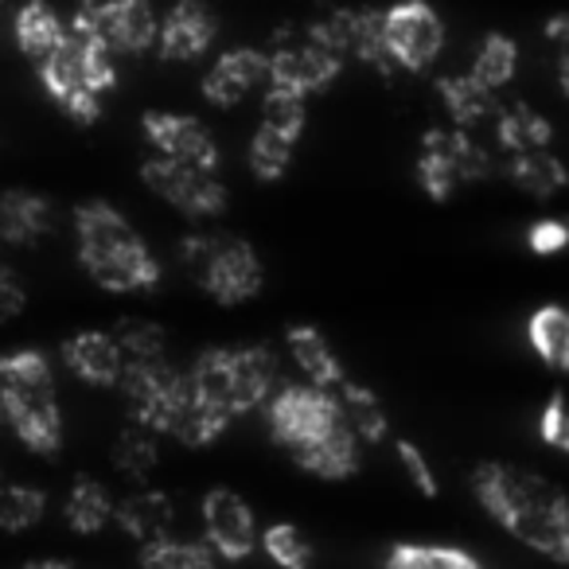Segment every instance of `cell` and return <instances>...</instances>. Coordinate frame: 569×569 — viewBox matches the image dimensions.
<instances>
[{
	"label": "cell",
	"mask_w": 569,
	"mask_h": 569,
	"mask_svg": "<svg viewBox=\"0 0 569 569\" xmlns=\"http://www.w3.org/2000/svg\"><path fill=\"white\" fill-rule=\"evenodd\" d=\"M472 491L488 519L515 542L553 566H569V496L546 476L503 460H483L472 472Z\"/></svg>",
	"instance_id": "1"
},
{
	"label": "cell",
	"mask_w": 569,
	"mask_h": 569,
	"mask_svg": "<svg viewBox=\"0 0 569 569\" xmlns=\"http://www.w3.org/2000/svg\"><path fill=\"white\" fill-rule=\"evenodd\" d=\"M74 253L82 273L106 293H152L160 284L157 253L110 199H87L74 207Z\"/></svg>",
	"instance_id": "2"
},
{
	"label": "cell",
	"mask_w": 569,
	"mask_h": 569,
	"mask_svg": "<svg viewBox=\"0 0 569 569\" xmlns=\"http://www.w3.org/2000/svg\"><path fill=\"white\" fill-rule=\"evenodd\" d=\"M36 79L71 121L94 126L102 118V98L118 87V56L106 48L82 0L74 17L67 20L63 48L36 67Z\"/></svg>",
	"instance_id": "3"
},
{
	"label": "cell",
	"mask_w": 569,
	"mask_h": 569,
	"mask_svg": "<svg viewBox=\"0 0 569 569\" xmlns=\"http://www.w3.org/2000/svg\"><path fill=\"white\" fill-rule=\"evenodd\" d=\"M0 429H9L36 457H59L63 449L56 371L43 351L17 348L0 356Z\"/></svg>",
	"instance_id": "4"
},
{
	"label": "cell",
	"mask_w": 569,
	"mask_h": 569,
	"mask_svg": "<svg viewBox=\"0 0 569 569\" xmlns=\"http://www.w3.org/2000/svg\"><path fill=\"white\" fill-rule=\"evenodd\" d=\"M191 390L227 413L230 421L253 410H266L273 390L281 387V363L266 343H242V348H203L188 371Z\"/></svg>",
	"instance_id": "5"
},
{
	"label": "cell",
	"mask_w": 569,
	"mask_h": 569,
	"mask_svg": "<svg viewBox=\"0 0 569 569\" xmlns=\"http://www.w3.org/2000/svg\"><path fill=\"white\" fill-rule=\"evenodd\" d=\"M180 261L196 284L222 309L253 301L266 284V266L261 253L246 238L219 234V230H196L180 242Z\"/></svg>",
	"instance_id": "6"
},
{
	"label": "cell",
	"mask_w": 569,
	"mask_h": 569,
	"mask_svg": "<svg viewBox=\"0 0 569 569\" xmlns=\"http://www.w3.org/2000/svg\"><path fill=\"white\" fill-rule=\"evenodd\" d=\"M413 176H418L421 191L433 203H449L457 196V188L465 183H483L496 176V160L480 141L468 137V129H426L421 133V152L413 160Z\"/></svg>",
	"instance_id": "7"
},
{
	"label": "cell",
	"mask_w": 569,
	"mask_h": 569,
	"mask_svg": "<svg viewBox=\"0 0 569 569\" xmlns=\"http://www.w3.org/2000/svg\"><path fill=\"white\" fill-rule=\"evenodd\" d=\"M118 390L129 406V421L157 437H172L191 402L188 371L168 359H129Z\"/></svg>",
	"instance_id": "8"
},
{
	"label": "cell",
	"mask_w": 569,
	"mask_h": 569,
	"mask_svg": "<svg viewBox=\"0 0 569 569\" xmlns=\"http://www.w3.org/2000/svg\"><path fill=\"white\" fill-rule=\"evenodd\" d=\"M266 426L273 445L297 457L343 426L340 398L336 390H320L312 382H281L266 402Z\"/></svg>",
	"instance_id": "9"
},
{
	"label": "cell",
	"mask_w": 569,
	"mask_h": 569,
	"mask_svg": "<svg viewBox=\"0 0 569 569\" xmlns=\"http://www.w3.org/2000/svg\"><path fill=\"white\" fill-rule=\"evenodd\" d=\"M266 59H269L266 87L293 90V94H301V98L325 94L328 87H336L343 74V63H348V59L336 56L328 43H320L309 24H301V28L293 24V28H284V32H277Z\"/></svg>",
	"instance_id": "10"
},
{
	"label": "cell",
	"mask_w": 569,
	"mask_h": 569,
	"mask_svg": "<svg viewBox=\"0 0 569 569\" xmlns=\"http://www.w3.org/2000/svg\"><path fill=\"white\" fill-rule=\"evenodd\" d=\"M382 48L395 71L426 74L445 51V20L429 0H395L382 9Z\"/></svg>",
	"instance_id": "11"
},
{
	"label": "cell",
	"mask_w": 569,
	"mask_h": 569,
	"mask_svg": "<svg viewBox=\"0 0 569 569\" xmlns=\"http://www.w3.org/2000/svg\"><path fill=\"white\" fill-rule=\"evenodd\" d=\"M141 183L152 196L164 199L168 207L188 214V219H214V214H222L230 203L227 183L219 180V172L176 164V160H164V157L141 160Z\"/></svg>",
	"instance_id": "12"
},
{
	"label": "cell",
	"mask_w": 569,
	"mask_h": 569,
	"mask_svg": "<svg viewBox=\"0 0 569 569\" xmlns=\"http://www.w3.org/2000/svg\"><path fill=\"white\" fill-rule=\"evenodd\" d=\"M141 133L149 141L152 157L176 160V164L203 168V172H219L222 149L214 141V133L191 113H172V110H144L141 113Z\"/></svg>",
	"instance_id": "13"
},
{
	"label": "cell",
	"mask_w": 569,
	"mask_h": 569,
	"mask_svg": "<svg viewBox=\"0 0 569 569\" xmlns=\"http://www.w3.org/2000/svg\"><path fill=\"white\" fill-rule=\"evenodd\" d=\"M312 36L320 43L336 51L343 59H359L363 67L379 71L382 79L395 74L387 48H382V9H367V4H348V9H336L332 17L312 20Z\"/></svg>",
	"instance_id": "14"
},
{
	"label": "cell",
	"mask_w": 569,
	"mask_h": 569,
	"mask_svg": "<svg viewBox=\"0 0 569 569\" xmlns=\"http://www.w3.org/2000/svg\"><path fill=\"white\" fill-rule=\"evenodd\" d=\"M199 522H203V542L211 546V553L219 561H246L258 550V515L246 503L238 491L230 488H211L199 503Z\"/></svg>",
	"instance_id": "15"
},
{
	"label": "cell",
	"mask_w": 569,
	"mask_h": 569,
	"mask_svg": "<svg viewBox=\"0 0 569 569\" xmlns=\"http://www.w3.org/2000/svg\"><path fill=\"white\" fill-rule=\"evenodd\" d=\"M98 36L113 56H144L160 40V17L152 0H82Z\"/></svg>",
	"instance_id": "16"
},
{
	"label": "cell",
	"mask_w": 569,
	"mask_h": 569,
	"mask_svg": "<svg viewBox=\"0 0 569 569\" xmlns=\"http://www.w3.org/2000/svg\"><path fill=\"white\" fill-rule=\"evenodd\" d=\"M219 40V20L207 9V0H172L160 17L157 56L164 63H196Z\"/></svg>",
	"instance_id": "17"
},
{
	"label": "cell",
	"mask_w": 569,
	"mask_h": 569,
	"mask_svg": "<svg viewBox=\"0 0 569 569\" xmlns=\"http://www.w3.org/2000/svg\"><path fill=\"white\" fill-rule=\"evenodd\" d=\"M261 82H269L266 51L230 48V51H222L211 67H207L199 90H203L207 106H214V110H234V106L246 102V98H250Z\"/></svg>",
	"instance_id": "18"
},
{
	"label": "cell",
	"mask_w": 569,
	"mask_h": 569,
	"mask_svg": "<svg viewBox=\"0 0 569 569\" xmlns=\"http://www.w3.org/2000/svg\"><path fill=\"white\" fill-rule=\"evenodd\" d=\"M63 363L74 379L98 390H113L126 371V356H121L118 340L102 328H82L71 340H63Z\"/></svg>",
	"instance_id": "19"
},
{
	"label": "cell",
	"mask_w": 569,
	"mask_h": 569,
	"mask_svg": "<svg viewBox=\"0 0 569 569\" xmlns=\"http://www.w3.org/2000/svg\"><path fill=\"white\" fill-rule=\"evenodd\" d=\"M56 230V203L40 191L9 188L0 191V246L28 250Z\"/></svg>",
	"instance_id": "20"
},
{
	"label": "cell",
	"mask_w": 569,
	"mask_h": 569,
	"mask_svg": "<svg viewBox=\"0 0 569 569\" xmlns=\"http://www.w3.org/2000/svg\"><path fill=\"white\" fill-rule=\"evenodd\" d=\"M172 522H176L172 496L160 488H149V483L129 491V496L118 499V507H113V527H118L126 538H133L137 546H149V542L168 538L172 535Z\"/></svg>",
	"instance_id": "21"
},
{
	"label": "cell",
	"mask_w": 569,
	"mask_h": 569,
	"mask_svg": "<svg viewBox=\"0 0 569 569\" xmlns=\"http://www.w3.org/2000/svg\"><path fill=\"white\" fill-rule=\"evenodd\" d=\"M284 351L293 359V367L305 375V382L320 390H336L348 382V367L336 356L332 340L320 332L317 325H293L284 332Z\"/></svg>",
	"instance_id": "22"
},
{
	"label": "cell",
	"mask_w": 569,
	"mask_h": 569,
	"mask_svg": "<svg viewBox=\"0 0 569 569\" xmlns=\"http://www.w3.org/2000/svg\"><path fill=\"white\" fill-rule=\"evenodd\" d=\"M12 40H17L20 56L32 59V67H40L48 56H56L67 40V20L56 12V4L48 0H24L20 12L12 17Z\"/></svg>",
	"instance_id": "23"
},
{
	"label": "cell",
	"mask_w": 569,
	"mask_h": 569,
	"mask_svg": "<svg viewBox=\"0 0 569 569\" xmlns=\"http://www.w3.org/2000/svg\"><path fill=\"white\" fill-rule=\"evenodd\" d=\"M293 465L301 472L317 476V480H351L363 468V441L351 433V426L343 421L340 429L325 437V441L309 445L305 452H297Z\"/></svg>",
	"instance_id": "24"
},
{
	"label": "cell",
	"mask_w": 569,
	"mask_h": 569,
	"mask_svg": "<svg viewBox=\"0 0 569 569\" xmlns=\"http://www.w3.org/2000/svg\"><path fill=\"white\" fill-rule=\"evenodd\" d=\"M503 176L511 180L515 191L530 199H553L569 188V168L558 152L538 149V152H519V157L503 160Z\"/></svg>",
	"instance_id": "25"
},
{
	"label": "cell",
	"mask_w": 569,
	"mask_h": 569,
	"mask_svg": "<svg viewBox=\"0 0 569 569\" xmlns=\"http://www.w3.org/2000/svg\"><path fill=\"white\" fill-rule=\"evenodd\" d=\"M496 141L507 157H519V152H538L553 144V126L546 113H538L527 102H507L496 110Z\"/></svg>",
	"instance_id": "26"
},
{
	"label": "cell",
	"mask_w": 569,
	"mask_h": 569,
	"mask_svg": "<svg viewBox=\"0 0 569 569\" xmlns=\"http://www.w3.org/2000/svg\"><path fill=\"white\" fill-rule=\"evenodd\" d=\"M437 98H441L445 113H449V121L457 129H476L480 121L496 118L499 110V98L488 87H480L468 71L437 79Z\"/></svg>",
	"instance_id": "27"
},
{
	"label": "cell",
	"mask_w": 569,
	"mask_h": 569,
	"mask_svg": "<svg viewBox=\"0 0 569 569\" xmlns=\"http://www.w3.org/2000/svg\"><path fill=\"white\" fill-rule=\"evenodd\" d=\"M113 507H118V499L110 496V488L102 480L74 476L71 491L63 499V522L74 535H102L113 522Z\"/></svg>",
	"instance_id": "28"
},
{
	"label": "cell",
	"mask_w": 569,
	"mask_h": 569,
	"mask_svg": "<svg viewBox=\"0 0 569 569\" xmlns=\"http://www.w3.org/2000/svg\"><path fill=\"white\" fill-rule=\"evenodd\" d=\"M336 398H340V410H343V421L351 426V433L359 437L363 445H382L390 437V418H387V406L382 398L375 395L367 382L351 379L343 387H336Z\"/></svg>",
	"instance_id": "29"
},
{
	"label": "cell",
	"mask_w": 569,
	"mask_h": 569,
	"mask_svg": "<svg viewBox=\"0 0 569 569\" xmlns=\"http://www.w3.org/2000/svg\"><path fill=\"white\" fill-rule=\"evenodd\" d=\"M527 343L550 371L569 375V309L566 305H542L527 320Z\"/></svg>",
	"instance_id": "30"
},
{
	"label": "cell",
	"mask_w": 569,
	"mask_h": 569,
	"mask_svg": "<svg viewBox=\"0 0 569 569\" xmlns=\"http://www.w3.org/2000/svg\"><path fill=\"white\" fill-rule=\"evenodd\" d=\"M382 569H488L472 550L452 542H395L382 553Z\"/></svg>",
	"instance_id": "31"
},
{
	"label": "cell",
	"mask_w": 569,
	"mask_h": 569,
	"mask_svg": "<svg viewBox=\"0 0 569 569\" xmlns=\"http://www.w3.org/2000/svg\"><path fill=\"white\" fill-rule=\"evenodd\" d=\"M110 460L129 483L144 488V483L152 480V472H157V465H160V437L129 421V426L118 433V441H113Z\"/></svg>",
	"instance_id": "32"
},
{
	"label": "cell",
	"mask_w": 569,
	"mask_h": 569,
	"mask_svg": "<svg viewBox=\"0 0 569 569\" xmlns=\"http://www.w3.org/2000/svg\"><path fill=\"white\" fill-rule=\"evenodd\" d=\"M468 74H472L480 87H488L491 94H499V90L519 74V43L507 32H488L480 40V48H476Z\"/></svg>",
	"instance_id": "33"
},
{
	"label": "cell",
	"mask_w": 569,
	"mask_h": 569,
	"mask_svg": "<svg viewBox=\"0 0 569 569\" xmlns=\"http://www.w3.org/2000/svg\"><path fill=\"white\" fill-rule=\"evenodd\" d=\"M137 569H219V558L211 553V546L203 538H160V542L141 546Z\"/></svg>",
	"instance_id": "34"
},
{
	"label": "cell",
	"mask_w": 569,
	"mask_h": 569,
	"mask_svg": "<svg viewBox=\"0 0 569 569\" xmlns=\"http://www.w3.org/2000/svg\"><path fill=\"white\" fill-rule=\"evenodd\" d=\"M48 515V491L32 483H4L0 480V530L4 535H24L40 527Z\"/></svg>",
	"instance_id": "35"
},
{
	"label": "cell",
	"mask_w": 569,
	"mask_h": 569,
	"mask_svg": "<svg viewBox=\"0 0 569 569\" xmlns=\"http://www.w3.org/2000/svg\"><path fill=\"white\" fill-rule=\"evenodd\" d=\"M258 546L277 569H312V561H317V550H312L309 535H305L297 522H269V527L261 530Z\"/></svg>",
	"instance_id": "36"
},
{
	"label": "cell",
	"mask_w": 569,
	"mask_h": 569,
	"mask_svg": "<svg viewBox=\"0 0 569 569\" xmlns=\"http://www.w3.org/2000/svg\"><path fill=\"white\" fill-rule=\"evenodd\" d=\"M305 121H309V98L293 94V90H277L269 87L261 94V129L284 137V141H301Z\"/></svg>",
	"instance_id": "37"
},
{
	"label": "cell",
	"mask_w": 569,
	"mask_h": 569,
	"mask_svg": "<svg viewBox=\"0 0 569 569\" xmlns=\"http://www.w3.org/2000/svg\"><path fill=\"white\" fill-rule=\"evenodd\" d=\"M293 149H297L293 141H284V137H277L258 126V133L250 137L246 164H250V172L258 176L261 183H277L289 168H293Z\"/></svg>",
	"instance_id": "38"
},
{
	"label": "cell",
	"mask_w": 569,
	"mask_h": 569,
	"mask_svg": "<svg viewBox=\"0 0 569 569\" xmlns=\"http://www.w3.org/2000/svg\"><path fill=\"white\" fill-rule=\"evenodd\" d=\"M113 340H118L126 363L129 359H164V328L152 325V320H141V317L118 320Z\"/></svg>",
	"instance_id": "39"
},
{
	"label": "cell",
	"mask_w": 569,
	"mask_h": 569,
	"mask_svg": "<svg viewBox=\"0 0 569 569\" xmlns=\"http://www.w3.org/2000/svg\"><path fill=\"white\" fill-rule=\"evenodd\" d=\"M395 457H398V465H402L410 488L418 491L421 499H437V496H441V480H437L433 465H429V457H426V449H421V445L398 437V441H395Z\"/></svg>",
	"instance_id": "40"
},
{
	"label": "cell",
	"mask_w": 569,
	"mask_h": 569,
	"mask_svg": "<svg viewBox=\"0 0 569 569\" xmlns=\"http://www.w3.org/2000/svg\"><path fill=\"white\" fill-rule=\"evenodd\" d=\"M527 250L538 258H553V253L569 250V222L558 214H542L527 227Z\"/></svg>",
	"instance_id": "41"
},
{
	"label": "cell",
	"mask_w": 569,
	"mask_h": 569,
	"mask_svg": "<svg viewBox=\"0 0 569 569\" xmlns=\"http://www.w3.org/2000/svg\"><path fill=\"white\" fill-rule=\"evenodd\" d=\"M538 437H542V445L569 457V402L561 395H550L538 410Z\"/></svg>",
	"instance_id": "42"
},
{
	"label": "cell",
	"mask_w": 569,
	"mask_h": 569,
	"mask_svg": "<svg viewBox=\"0 0 569 569\" xmlns=\"http://www.w3.org/2000/svg\"><path fill=\"white\" fill-rule=\"evenodd\" d=\"M24 305H28L24 281H20L17 269L0 261V328L12 325V320H17L20 312H24Z\"/></svg>",
	"instance_id": "43"
},
{
	"label": "cell",
	"mask_w": 569,
	"mask_h": 569,
	"mask_svg": "<svg viewBox=\"0 0 569 569\" xmlns=\"http://www.w3.org/2000/svg\"><path fill=\"white\" fill-rule=\"evenodd\" d=\"M542 32H546V40H550V43H558L561 56H569V9L566 12H553V17H546Z\"/></svg>",
	"instance_id": "44"
},
{
	"label": "cell",
	"mask_w": 569,
	"mask_h": 569,
	"mask_svg": "<svg viewBox=\"0 0 569 569\" xmlns=\"http://www.w3.org/2000/svg\"><path fill=\"white\" fill-rule=\"evenodd\" d=\"M24 569H74L71 561H59V558H43V561H28Z\"/></svg>",
	"instance_id": "45"
},
{
	"label": "cell",
	"mask_w": 569,
	"mask_h": 569,
	"mask_svg": "<svg viewBox=\"0 0 569 569\" xmlns=\"http://www.w3.org/2000/svg\"><path fill=\"white\" fill-rule=\"evenodd\" d=\"M558 87H561V94L569 98V56H561V63H558Z\"/></svg>",
	"instance_id": "46"
},
{
	"label": "cell",
	"mask_w": 569,
	"mask_h": 569,
	"mask_svg": "<svg viewBox=\"0 0 569 569\" xmlns=\"http://www.w3.org/2000/svg\"><path fill=\"white\" fill-rule=\"evenodd\" d=\"M0 4H4V0H0Z\"/></svg>",
	"instance_id": "47"
}]
</instances>
